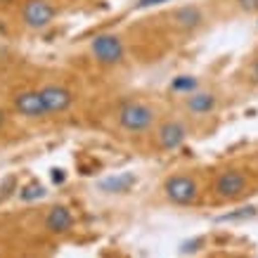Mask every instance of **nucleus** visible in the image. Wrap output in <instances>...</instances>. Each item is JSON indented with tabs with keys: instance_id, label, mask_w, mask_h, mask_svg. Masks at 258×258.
<instances>
[{
	"instance_id": "7",
	"label": "nucleus",
	"mask_w": 258,
	"mask_h": 258,
	"mask_svg": "<svg viewBox=\"0 0 258 258\" xmlns=\"http://www.w3.org/2000/svg\"><path fill=\"white\" fill-rule=\"evenodd\" d=\"M182 107L187 111L189 116L204 118V116H211L220 109V95L213 93V90H204V88H195L185 93L182 97Z\"/></svg>"
},
{
	"instance_id": "12",
	"label": "nucleus",
	"mask_w": 258,
	"mask_h": 258,
	"mask_svg": "<svg viewBox=\"0 0 258 258\" xmlns=\"http://www.w3.org/2000/svg\"><path fill=\"white\" fill-rule=\"evenodd\" d=\"M133 185H135L133 173H121L116 178L104 180V182H102V189H107V192H128Z\"/></svg>"
},
{
	"instance_id": "11",
	"label": "nucleus",
	"mask_w": 258,
	"mask_h": 258,
	"mask_svg": "<svg viewBox=\"0 0 258 258\" xmlns=\"http://www.w3.org/2000/svg\"><path fill=\"white\" fill-rule=\"evenodd\" d=\"M71 227H74V216L67 206H52L45 216V230L52 235H67Z\"/></svg>"
},
{
	"instance_id": "8",
	"label": "nucleus",
	"mask_w": 258,
	"mask_h": 258,
	"mask_svg": "<svg viewBox=\"0 0 258 258\" xmlns=\"http://www.w3.org/2000/svg\"><path fill=\"white\" fill-rule=\"evenodd\" d=\"M171 24L173 29L180 33H197L199 29H204V24H206V12H204L202 5H180L171 12Z\"/></svg>"
},
{
	"instance_id": "6",
	"label": "nucleus",
	"mask_w": 258,
	"mask_h": 258,
	"mask_svg": "<svg viewBox=\"0 0 258 258\" xmlns=\"http://www.w3.org/2000/svg\"><path fill=\"white\" fill-rule=\"evenodd\" d=\"M57 8L50 0H26L22 5V22L26 29L31 31H40L55 22Z\"/></svg>"
},
{
	"instance_id": "3",
	"label": "nucleus",
	"mask_w": 258,
	"mask_h": 258,
	"mask_svg": "<svg viewBox=\"0 0 258 258\" xmlns=\"http://www.w3.org/2000/svg\"><path fill=\"white\" fill-rule=\"evenodd\" d=\"M116 121L125 133H147L157 121V109L142 100H128L118 107Z\"/></svg>"
},
{
	"instance_id": "2",
	"label": "nucleus",
	"mask_w": 258,
	"mask_h": 258,
	"mask_svg": "<svg viewBox=\"0 0 258 258\" xmlns=\"http://www.w3.org/2000/svg\"><path fill=\"white\" fill-rule=\"evenodd\" d=\"M161 192H164L166 199L171 204H175V206H197L204 197L202 180L189 171L171 173V175L164 180Z\"/></svg>"
},
{
	"instance_id": "17",
	"label": "nucleus",
	"mask_w": 258,
	"mask_h": 258,
	"mask_svg": "<svg viewBox=\"0 0 258 258\" xmlns=\"http://www.w3.org/2000/svg\"><path fill=\"white\" fill-rule=\"evenodd\" d=\"M5 121H8V114H5V109H0V128L5 125Z\"/></svg>"
},
{
	"instance_id": "15",
	"label": "nucleus",
	"mask_w": 258,
	"mask_h": 258,
	"mask_svg": "<svg viewBox=\"0 0 258 258\" xmlns=\"http://www.w3.org/2000/svg\"><path fill=\"white\" fill-rule=\"evenodd\" d=\"M43 192H45V189L40 187V185H29V187L22 192V199H38V197H43Z\"/></svg>"
},
{
	"instance_id": "5",
	"label": "nucleus",
	"mask_w": 258,
	"mask_h": 258,
	"mask_svg": "<svg viewBox=\"0 0 258 258\" xmlns=\"http://www.w3.org/2000/svg\"><path fill=\"white\" fill-rule=\"evenodd\" d=\"M157 147L164 152H175L189 140V125L182 118H166L157 125Z\"/></svg>"
},
{
	"instance_id": "16",
	"label": "nucleus",
	"mask_w": 258,
	"mask_h": 258,
	"mask_svg": "<svg viewBox=\"0 0 258 258\" xmlns=\"http://www.w3.org/2000/svg\"><path fill=\"white\" fill-rule=\"evenodd\" d=\"M159 3H166V0H140L135 8H149V5H159Z\"/></svg>"
},
{
	"instance_id": "9",
	"label": "nucleus",
	"mask_w": 258,
	"mask_h": 258,
	"mask_svg": "<svg viewBox=\"0 0 258 258\" xmlns=\"http://www.w3.org/2000/svg\"><path fill=\"white\" fill-rule=\"evenodd\" d=\"M12 104H15V111L19 114V116L31 118V121H38V118L50 116L45 102H43V97H40V90H22V93L15 95Z\"/></svg>"
},
{
	"instance_id": "10",
	"label": "nucleus",
	"mask_w": 258,
	"mask_h": 258,
	"mask_svg": "<svg viewBox=\"0 0 258 258\" xmlns=\"http://www.w3.org/2000/svg\"><path fill=\"white\" fill-rule=\"evenodd\" d=\"M40 97H43V102H45V107L50 114H64V111L74 104V95L64 86H57V83L40 86Z\"/></svg>"
},
{
	"instance_id": "1",
	"label": "nucleus",
	"mask_w": 258,
	"mask_h": 258,
	"mask_svg": "<svg viewBox=\"0 0 258 258\" xmlns=\"http://www.w3.org/2000/svg\"><path fill=\"white\" fill-rule=\"evenodd\" d=\"M211 197L218 204H235L258 192V175L244 166H225L213 173Z\"/></svg>"
},
{
	"instance_id": "18",
	"label": "nucleus",
	"mask_w": 258,
	"mask_h": 258,
	"mask_svg": "<svg viewBox=\"0 0 258 258\" xmlns=\"http://www.w3.org/2000/svg\"><path fill=\"white\" fill-rule=\"evenodd\" d=\"M0 3H10V0H0Z\"/></svg>"
},
{
	"instance_id": "4",
	"label": "nucleus",
	"mask_w": 258,
	"mask_h": 258,
	"mask_svg": "<svg viewBox=\"0 0 258 258\" xmlns=\"http://www.w3.org/2000/svg\"><path fill=\"white\" fill-rule=\"evenodd\" d=\"M90 52H93V57L100 64L114 67V64L123 62L125 45H123V40H121V36H116V33H100L90 43Z\"/></svg>"
},
{
	"instance_id": "14",
	"label": "nucleus",
	"mask_w": 258,
	"mask_h": 258,
	"mask_svg": "<svg viewBox=\"0 0 258 258\" xmlns=\"http://www.w3.org/2000/svg\"><path fill=\"white\" fill-rule=\"evenodd\" d=\"M232 3L244 15H258V0H232Z\"/></svg>"
},
{
	"instance_id": "13",
	"label": "nucleus",
	"mask_w": 258,
	"mask_h": 258,
	"mask_svg": "<svg viewBox=\"0 0 258 258\" xmlns=\"http://www.w3.org/2000/svg\"><path fill=\"white\" fill-rule=\"evenodd\" d=\"M242 76H244V81H246L249 86L258 88V50H256V55L251 57V59H246V64H244V69H242Z\"/></svg>"
}]
</instances>
